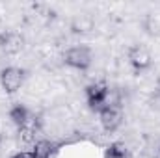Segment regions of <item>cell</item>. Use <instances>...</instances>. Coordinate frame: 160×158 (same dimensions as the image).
Segmentation results:
<instances>
[{
    "instance_id": "6da1fadb",
    "label": "cell",
    "mask_w": 160,
    "mask_h": 158,
    "mask_svg": "<svg viewBox=\"0 0 160 158\" xmlns=\"http://www.w3.org/2000/svg\"><path fill=\"white\" fill-rule=\"evenodd\" d=\"M65 63L77 71H86L89 65H91V50L86 47V45H77V47H71L67 52H65Z\"/></svg>"
},
{
    "instance_id": "7a4b0ae2",
    "label": "cell",
    "mask_w": 160,
    "mask_h": 158,
    "mask_svg": "<svg viewBox=\"0 0 160 158\" xmlns=\"http://www.w3.org/2000/svg\"><path fill=\"white\" fill-rule=\"evenodd\" d=\"M108 86L106 84H89L86 87V99H88V106L93 108V110H101L104 104H106V99H108Z\"/></svg>"
},
{
    "instance_id": "3957f363",
    "label": "cell",
    "mask_w": 160,
    "mask_h": 158,
    "mask_svg": "<svg viewBox=\"0 0 160 158\" xmlns=\"http://www.w3.org/2000/svg\"><path fill=\"white\" fill-rule=\"evenodd\" d=\"M24 71L19 67H6L0 73V84L8 93H15L17 89H21V86L24 84Z\"/></svg>"
},
{
    "instance_id": "277c9868",
    "label": "cell",
    "mask_w": 160,
    "mask_h": 158,
    "mask_svg": "<svg viewBox=\"0 0 160 158\" xmlns=\"http://www.w3.org/2000/svg\"><path fill=\"white\" fill-rule=\"evenodd\" d=\"M99 119H101V125L106 132H116L121 126V121H123V116H121L119 108L114 106V104H104L101 110H99Z\"/></svg>"
},
{
    "instance_id": "5b68a950",
    "label": "cell",
    "mask_w": 160,
    "mask_h": 158,
    "mask_svg": "<svg viewBox=\"0 0 160 158\" xmlns=\"http://www.w3.org/2000/svg\"><path fill=\"white\" fill-rule=\"evenodd\" d=\"M128 62L136 71H143L151 65V54L145 47H132L128 52Z\"/></svg>"
},
{
    "instance_id": "8992f818",
    "label": "cell",
    "mask_w": 160,
    "mask_h": 158,
    "mask_svg": "<svg viewBox=\"0 0 160 158\" xmlns=\"http://www.w3.org/2000/svg\"><path fill=\"white\" fill-rule=\"evenodd\" d=\"M38 132H39V121H38V119H32V117L28 119L26 125H22V126L19 128V136H21L22 141H26V143L36 141Z\"/></svg>"
},
{
    "instance_id": "52a82bcc",
    "label": "cell",
    "mask_w": 160,
    "mask_h": 158,
    "mask_svg": "<svg viewBox=\"0 0 160 158\" xmlns=\"http://www.w3.org/2000/svg\"><path fill=\"white\" fill-rule=\"evenodd\" d=\"M9 119H11L13 125H17V126L21 128L22 125L28 123V119H30V112L26 110V106H22V104H15V106L9 110Z\"/></svg>"
},
{
    "instance_id": "ba28073f",
    "label": "cell",
    "mask_w": 160,
    "mask_h": 158,
    "mask_svg": "<svg viewBox=\"0 0 160 158\" xmlns=\"http://www.w3.org/2000/svg\"><path fill=\"white\" fill-rule=\"evenodd\" d=\"M54 153V143L48 141V140H39L34 143V149H32V155L36 158H50Z\"/></svg>"
},
{
    "instance_id": "9c48e42d",
    "label": "cell",
    "mask_w": 160,
    "mask_h": 158,
    "mask_svg": "<svg viewBox=\"0 0 160 158\" xmlns=\"http://www.w3.org/2000/svg\"><path fill=\"white\" fill-rule=\"evenodd\" d=\"M106 158H127V149L121 143H112L106 149Z\"/></svg>"
},
{
    "instance_id": "30bf717a",
    "label": "cell",
    "mask_w": 160,
    "mask_h": 158,
    "mask_svg": "<svg viewBox=\"0 0 160 158\" xmlns=\"http://www.w3.org/2000/svg\"><path fill=\"white\" fill-rule=\"evenodd\" d=\"M11 158H36L32 155V151H21V153H17V155H13Z\"/></svg>"
},
{
    "instance_id": "8fae6325",
    "label": "cell",
    "mask_w": 160,
    "mask_h": 158,
    "mask_svg": "<svg viewBox=\"0 0 160 158\" xmlns=\"http://www.w3.org/2000/svg\"><path fill=\"white\" fill-rule=\"evenodd\" d=\"M0 143H2V134H0Z\"/></svg>"
}]
</instances>
